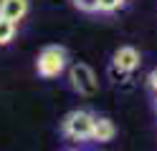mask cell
Masks as SVG:
<instances>
[{
	"label": "cell",
	"instance_id": "cell-1",
	"mask_svg": "<svg viewBox=\"0 0 157 151\" xmlns=\"http://www.w3.org/2000/svg\"><path fill=\"white\" fill-rule=\"evenodd\" d=\"M68 68V53L63 45H46L36 58V70L46 81H53Z\"/></svg>",
	"mask_w": 157,
	"mask_h": 151
},
{
	"label": "cell",
	"instance_id": "cell-4",
	"mask_svg": "<svg viewBox=\"0 0 157 151\" xmlns=\"http://www.w3.org/2000/svg\"><path fill=\"white\" fill-rule=\"evenodd\" d=\"M68 86H71V91H76L78 96H94L96 91H99V81H96V73L91 70V66L71 63L68 66Z\"/></svg>",
	"mask_w": 157,
	"mask_h": 151
},
{
	"label": "cell",
	"instance_id": "cell-9",
	"mask_svg": "<svg viewBox=\"0 0 157 151\" xmlns=\"http://www.w3.org/2000/svg\"><path fill=\"white\" fill-rule=\"evenodd\" d=\"M124 8V0H99V13H117Z\"/></svg>",
	"mask_w": 157,
	"mask_h": 151
},
{
	"label": "cell",
	"instance_id": "cell-11",
	"mask_svg": "<svg viewBox=\"0 0 157 151\" xmlns=\"http://www.w3.org/2000/svg\"><path fill=\"white\" fill-rule=\"evenodd\" d=\"M155 111H157V96H155Z\"/></svg>",
	"mask_w": 157,
	"mask_h": 151
},
{
	"label": "cell",
	"instance_id": "cell-7",
	"mask_svg": "<svg viewBox=\"0 0 157 151\" xmlns=\"http://www.w3.org/2000/svg\"><path fill=\"white\" fill-rule=\"evenodd\" d=\"M18 33V25L13 23V20H8L0 15V45H8V43H13V38Z\"/></svg>",
	"mask_w": 157,
	"mask_h": 151
},
{
	"label": "cell",
	"instance_id": "cell-8",
	"mask_svg": "<svg viewBox=\"0 0 157 151\" xmlns=\"http://www.w3.org/2000/svg\"><path fill=\"white\" fill-rule=\"evenodd\" d=\"M74 8L81 13H99V0H74Z\"/></svg>",
	"mask_w": 157,
	"mask_h": 151
},
{
	"label": "cell",
	"instance_id": "cell-6",
	"mask_svg": "<svg viewBox=\"0 0 157 151\" xmlns=\"http://www.w3.org/2000/svg\"><path fill=\"white\" fill-rule=\"evenodd\" d=\"M117 136V126L109 116H96L94 121V131H91V141L96 144H109V141Z\"/></svg>",
	"mask_w": 157,
	"mask_h": 151
},
{
	"label": "cell",
	"instance_id": "cell-3",
	"mask_svg": "<svg viewBox=\"0 0 157 151\" xmlns=\"http://www.w3.org/2000/svg\"><path fill=\"white\" fill-rule=\"evenodd\" d=\"M142 66V53L134 45H119L112 56V66H109V76L112 78H127L132 76L137 68Z\"/></svg>",
	"mask_w": 157,
	"mask_h": 151
},
{
	"label": "cell",
	"instance_id": "cell-10",
	"mask_svg": "<svg viewBox=\"0 0 157 151\" xmlns=\"http://www.w3.org/2000/svg\"><path fill=\"white\" fill-rule=\"evenodd\" d=\"M147 88H150V91H152V93L157 96V68L152 70V73H150V76H147Z\"/></svg>",
	"mask_w": 157,
	"mask_h": 151
},
{
	"label": "cell",
	"instance_id": "cell-5",
	"mask_svg": "<svg viewBox=\"0 0 157 151\" xmlns=\"http://www.w3.org/2000/svg\"><path fill=\"white\" fill-rule=\"evenodd\" d=\"M28 10H31V3H28V0H0V15L13 20L15 25L28 15Z\"/></svg>",
	"mask_w": 157,
	"mask_h": 151
},
{
	"label": "cell",
	"instance_id": "cell-2",
	"mask_svg": "<svg viewBox=\"0 0 157 151\" xmlns=\"http://www.w3.org/2000/svg\"><path fill=\"white\" fill-rule=\"evenodd\" d=\"M94 121L96 113L86 108H76L71 113H66L61 121V134L71 141H91V131H94Z\"/></svg>",
	"mask_w": 157,
	"mask_h": 151
}]
</instances>
